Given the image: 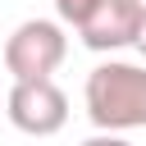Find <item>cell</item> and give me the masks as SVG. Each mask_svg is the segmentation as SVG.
Segmentation results:
<instances>
[{
	"label": "cell",
	"mask_w": 146,
	"mask_h": 146,
	"mask_svg": "<svg viewBox=\"0 0 146 146\" xmlns=\"http://www.w3.org/2000/svg\"><path fill=\"white\" fill-rule=\"evenodd\" d=\"M68 55V36L64 23L55 18H23L9 41H5V68L14 73V82L23 78H50Z\"/></svg>",
	"instance_id": "obj_2"
},
{
	"label": "cell",
	"mask_w": 146,
	"mask_h": 146,
	"mask_svg": "<svg viewBox=\"0 0 146 146\" xmlns=\"http://www.w3.org/2000/svg\"><path fill=\"white\" fill-rule=\"evenodd\" d=\"M82 100H87V119L96 123V132L146 128V64H128V59L96 64L87 73Z\"/></svg>",
	"instance_id": "obj_1"
},
{
	"label": "cell",
	"mask_w": 146,
	"mask_h": 146,
	"mask_svg": "<svg viewBox=\"0 0 146 146\" xmlns=\"http://www.w3.org/2000/svg\"><path fill=\"white\" fill-rule=\"evenodd\" d=\"M141 14H146V0H100L96 14L78 27L82 46L87 50H123L137 41V27H141Z\"/></svg>",
	"instance_id": "obj_4"
},
{
	"label": "cell",
	"mask_w": 146,
	"mask_h": 146,
	"mask_svg": "<svg viewBox=\"0 0 146 146\" xmlns=\"http://www.w3.org/2000/svg\"><path fill=\"white\" fill-rule=\"evenodd\" d=\"M5 114L27 137H55L68 123V96L55 87V78H23L9 87Z\"/></svg>",
	"instance_id": "obj_3"
},
{
	"label": "cell",
	"mask_w": 146,
	"mask_h": 146,
	"mask_svg": "<svg viewBox=\"0 0 146 146\" xmlns=\"http://www.w3.org/2000/svg\"><path fill=\"white\" fill-rule=\"evenodd\" d=\"M82 146H132L123 132H96V137H87Z\"/></svg>",
	"instance_id": "obj_6"
},
{
	"label": "cell",
	"mask_w": 146,
	"mask_h": 146,
	"mask_svg": "<svg viewBox=\"0 0 146 146\" xmlns=\"http://www.w3.org/2000/svg\"><path fill=\"white\" fill-rule=\"evenodd\" d=\"M137 50H141V59H146V14H141V27H137V41H132Z\"/></svg>",
	"instance_id": "obj_7"
},
{
	"label": "cell",
	"mask_w": 146,
	"mask_h": 146,
	"mask_svg": "<svg viewBox=\"0 0 146 146\" xmlns=\"http://www.w3.org/2000/svg\"><path fill=\"white\" fill-rule=\"evenodd\" d=\"M96 5H100V0H55V14H59L64 27H82V23L96 14Z\"/></svg>",
	"instance_id": "obj_5"
}]
</instances>
